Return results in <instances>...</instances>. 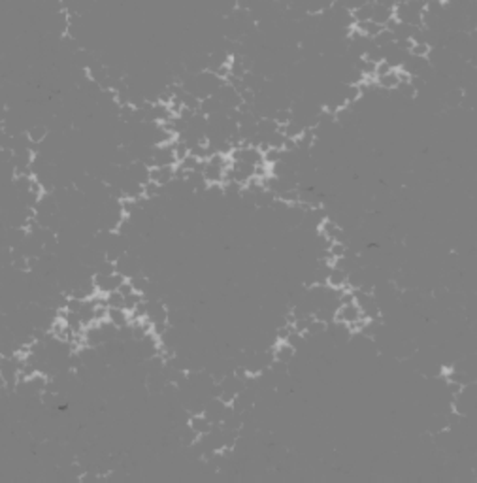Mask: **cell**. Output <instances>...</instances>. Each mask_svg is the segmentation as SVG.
I'll return each mask as SVG.
<instances>
[{
    "label": "cell",
    "instance_id": "obj_1",
    "mask_svg": "<svg viewBox=\"0 0 477 483\" xmlns=\"http://www.w3.org/2000/svg\"><path fill=\"white\" fill-rule=\"evenodd\" d=\"M362 314H360V308L356 306V302L353 304H345V306H339L336 312H334V321H339V323H353V321L360 319Z\"/></svg>",
    "mask_w": 477,
    "mask_h": 483
},
{
    "label": "cell",
    "instance_id": "obj_2",
    "mask_svg": "<svg viewBox=\"0 0 477 483\" xmlns=\"http://www.w3.org/2000/svg\"><path fill=\"white\" fill-rule=\"evenodd\" d=\"M189 427L198 436H202V434H208V432L212 430V421H210L204 413H193L191 419H189Z\"/></svg>",
    "mask_w": 477,
    "mask_h": 483
},
{
    "label": "cell",
    "instance_id": "obj_3",
    "mask_svg": "<svg viewBox=\"0 0 477 483\" xmlns=\"http://www.w3.org/2000/svg\"><path fill=\"white\" fill-rule=\"evenodd\" d=\"M272 353H274V361L285 362V364H290L296 355L294 347H290L287 342H278V345H276V349H272Z\"/></svg>",
    "mask_w": 477,
    "mask_h": 483
},
{
    "label": "cell",
    "instance_id": "obj_4",
    "mask_svg": "<svg viewBox=\"0 0 477 483\" xmlns=\"http://www.w3.org/2000/svg\"><path fill=\"white\" fill-rule=\"evenodd\" d=\"M345 283H347V272L332 266V268H330V274H328V279H326V285H330L334 289H344Z\"/></svg>",
    "mask_w": 477,
    "mask_h": 483
},
{
    "label": "cell",
    "instance_id": "obj_5",
    "mask_svg": "<svg viewBox=\"0 0 477 483\" xmlns=\"http://www.w3.org/2000/svg\"><path fill=\"white\" fill-rule=\"evenodd\" d=\"M342 230H344V229H342V227H339L336 221H332V219H328V217H326L325 221L321 223V232H323L326 238H330L332 242L338 240L339 234H342Z\"/></svg>",
    "mask_w": 477,
    "mask_h": 483
},
{
    "label": "cell",
    "instance_id": "obj_6",
    "mask_svg": "<svg viewBox=\"0 0 477 483\" xmlns=\"http://www.w3.org/2000/svg\"><path fill=\"white\" fill-rule=\"evenodd\" d=\"M108 321L117 328L128 325V312H125L123 308H108Z\"/></svg>",
    "mask_w": 477,
    "mask_h": 483
},
{
    "label": "cell",
    "instance_id": "obj_7",
    "mask_svg": "<svg viewBox=\"0 0 477 483\" xmlns=\"http://www.w3.org/2000/svg\"><path fill=\"white\" fill-rule=\"evenodd\" d=\"M398 83H400V81H398V76H396V70L385 74V76L375 78V85H377V87H381V89H387V91H394Z\"/></svg>",
    "mask_w": 477,
    "mask_h": 483
},
{
    "label": "cell",
    "instance_id": "obj_8",
    "mask_svg": "<svg viewBox=\"0 0 477 483\" xmlns=\"http://www.w3.org/2000/svg\"><path fill=\"white\" fill-rule=\"evenodd\" d=\"M360 98H362V93H360V87H358V85H345L344 100L347 106H349V104L358 102Z\"/></svg>",
    "mask_w": 477,
    "mask_h": 483
},
{
    "label": "cell",
    "instance_id": "obj_9",
    "mask_svg": "<svg viewBox=\"0 0 477 483\" xmlns=\"http://www.w3.org/2000/svg\"><path fill=\"white\" fill-rule=\"evenodd\" d=\"M394 91H398V95L404 98V100H411V98H415L417 93H419V91H417L415 87L410 83V81H400V83L396 85V89H394Z\"/></svg>",
    "mask_w": 477,
    "mask_h": 483
},
{
    "label": "cell",
    "instance_id": "obj_10",
    "mask_svg": "<svg viewBox=\"0 0 477 483\" xmlns=\"http://www.w3.org/2000/svg\"><path fill=\"white\" fill-rule=\"evenodd\" d=\"M326 326H328V325H326L325 321H319V319H315V317H313V319L309 321L308 331H306V332H309V334H311V336H315V338H319V336H323V334L326 332Z\"/></svg>",
    "mask_w": 477,
    "mask_h": 483
},
{
    "label": "cell",
    "instance_id": "obj_11",
    "mask_svg": "<svg viewBox=\"0 0 477 483\" xmlns=\"http://www.w3.org/2000/svg\"><path fill=\"white\" fill-rule=\"evenodd\" d=\"M287 344L290 345V347H294V351H298V349H304L306 347V338L302 336V332H296V331H292L289 334V338L285 340Z\"/></svg>",
    "mask_w": 477,
    "mask_h": 483
},
{
    "label": "cell",
    "instance_id": "obj_12",
    "mask_svg": "<svg viewBox=\"0 0 477 483\" xmlns=\"http://www.w3.org/2000/svg\"><path fill=\"white\" fill-rule=\"evenodd\" d=\"M272 119L278 123V125H287L290 119H292V112H290V108H279L274 112Z\"/></svg>",
    "mask_w": 477,
    "mask_h": 483
},
{
    "label": "cell",
    "instance_id": "obj_13",
    "mask_svg": "<svg viewBox=\"0 0 477 483\" xmlns=\"http://www.w3.org/2000/svg\"><path fill=\"white\" fill-rule=\"evenodd\" d=\"M262 161H264L268 166H272V164L279 163V161H281V149H276V147L266 149L264 153H262Z\"/></svg>",
    "mask_w": 477,
    "mask_h": 483
},
{
    "label": "cell",
    "instance_id": "obj_14",
    "mask_svg": "<svg viewBox=\"0 0 477 483\" xmlns=\"http://www.w3.org/2000/svg\"><path fill=\"white\" fill-rule=\"evenodd\" d=\"M430 49H432V46H428L426 42L423 43H413L410 48V55H413V57H423V59H426L430 53Z\"/></svg>",
    "mask_w": 477,
    "mask_h": 483
},
{
    "label": "cell",
    "instance_id": "obj_15",
    "mask_svg": "<svg viewBox=\"0 0 477 483\" xmlns=\"http://www.w3.org/2000/svg\"><path fill=\"white\" fill-rule=\"evenodd\" d=\"M345 251H347V246L342 244V242H332L330 248H328V253H330V257H332L334 260L339 259V257H344Z\"/></svg>",
    "mask_w": 477,
    "mask_h": 483
},
{
    "label": "cell",
    "instance_id": "obj_16",
    "mask_svg": "<svg viewBox=\"0 0 477 483\" xmlns=\"http://www.w3.org/2000/svg\"><path fill=\"white\" fill-rule=\"evenodd\" d=\"M394 70V67L389 62V60H379L377 64H375V78H379V76H385V74H389V72H393Z\"/></svg>",
    "mask_w": 477,
    "mask_h": 483
},
{
    "label": "cell",
    "instance_id": "obj_17",
    "mask_svg": "<svg viewBox=\"0 0 477 483\" xmlns=\"http://www.w3.org/2000/svg\"><path fill=\"white\" fill-rule=\"evenodd\" d=\"M462 387L464 385H460V383H457V381H447V391H449V394H451V400L462 391Z\"/></svg>",
    "mask_w": 477,
    "mask_h": 483
}]
</instances>
